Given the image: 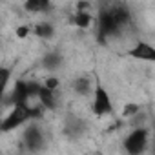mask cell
Here are the masks:
<instances>
[{
  "label": "cell",
  "instance_id": "cell-1",
  "mask_svg": "<svg viewBox=\"0 0 155 155\" xmlns=\"http://www.w3.org/2000/svg\"><path fill=\"white\" fill-rule=\"evenodd\" d=\"M28 122H31L29 108L28 106H13L11 111L2 119V122H0V131L8 133V131H13V130L20 128Z\"/></svg>",
  "mask_w": 155,
  "mask_h": 155
},
{
  "label": "cell",
  "instance_id": "cell-2",
  "mask_svg": "<svg viewBox=\"0 0 155 155\" xmlns=\"http://www.w3.org/2000/svg\"><path fill=\"white\" fill-rule=\"evenodd\" d=\"M119 31H120V28H119V24L115 22V18H113L110 8L101 9L99 15H97V33H99V40L104 44L110 37L117 35Z\"/></svg>",
  "mask_w": 155,
  "mask_h": 155
},
{
  "label": "cell",
  "instance_id": "cell-3",
  "mask_svg": "<svg viewBox=\"0 0 155 155\" xmlns=\"http://www.w3.org/2000/svg\"><path fill=\"white\" fill-rule=\"evenodd\" d=\"M148 139H150V133H148L146 128H135L124 139L126 153L128 155H142L144 150L148 148Z\"/></svg>",
  "mask_w": 155,
  "mask_h": 155
},
{
  "label": "cell",
  "instance_id": "cell-4",
  "mask_svg": "<svg viewBox=\"0 0 155 155\" xmlns=\"http://www.w3.org/2000/svg\"><path fill=\"white\" fill-rule=\"evenodd\" d=\"M91 108H93V113L97 117H106V115L113 113V102H111V97L106 91V88L97 86L93 90V104H91Z\"/></svg>",
  "mask_w": 155,
  "mask_h": 155
},
{
  "label": "cell",
  "instance_id": "cell-5",
  "mask_svg": "<svg viewBox=\"0 0 155 155\" xmlns=\"http://www.w3.org/2000/svg\"><path fill=\"white\" fill-rule=\"evenodd\" d=\"M22 142H24L26 150H29V151H38V150L44 146V133H42V130H40L37 124H29V126L24 130Z\"/></svg>",
  "mask_w": 155,
  "mask_h": 155
},
{
  "label": "cell",
  "instance_id": "cell-6",
  "mask_svg": "<svg viewBox=\"0 0 155 155\" xmlns=\"http://www.w3.org/2000/svg\"><path fill=\"white\" fill-rule=\"evenodd\" d=\"M29 88H28V81H17L11 88V93L8 97V102L13 106H28L29 104Z\"/></svg>",
  "mask_w": 155,
  "mask_h": 155
},
{
  "label": "cell",
  "instance_id": "cell-7",
  "mask_svg": "<svg viewBox=\"0 0 155 155\" xmlns=\"http://www.w3.org/2000/svg\"><path fill=\"white\" fill-rule=\"evenodd\" d=\"M128 55L137 58V60H144V62H153L155 60V49L148 42H140V40L131 49H128Z\"/></svg>",
  "mask_w": 155,
  "mask_h": 155
},
{
  "label": "cell",
  "instance_id": "cell-8",
  "mask_svg": "<svg viewBox=\"0 0 155 155\" xmlns=\"http://www.w3.org/2000/svg\"><path fill=\"white\" fill-rule=\"evenodd\" d=\"M37 99H38V104H40L44 110H55V108H57V95H55V91H49V90L44 88L42 84H40V88H38Z\"/></svg>",
  "mask_w": 155,
  "mask_h": 155
},
{
  "label": "cell",
  "instance_id": "cell-9",
  "mask_svg": "<svg viewBox=\"0 0 155 155\" xmlns=\"http://www.w3.org/2000/svg\"><path fill=\"white\" fill-rule=\"evenodd\" d=\"M60 64H62V55L57 53V51H49V53L44 55V58H42V66H44L48 71H55V69H58Z\"/></svg>",
  "mask_w": 155,
  "mask_h": 155
},
{
  "label": "cell",
  "instance_id": "cell-10",
  "mask_svg": "<svg viewBox=\"0 0 155 155\" xmlns=\"http://www.w3.org/2000/svg\"><path fill=\"white\" fill-rule=\"evenodd\" d=\"M24 9L29 13H46L51 9V4L48 0H28L24 4Z\"/></svg>",
  "mask_w": 155,
  "mask_h": 155
},
{
  "label": "cell",
  "instance_id": "cell-11",
  "mask_svg": "<svg viewBox=\"0 0 155 155\" xmlns=\"http://www.w3.org/2000/svg\"><path fill=\"white\" fill-rule=\"evenodd\" d=\"M71 88L77 95H88L91 91V82H90L88 77H77L71 84Z\"/></svg>",
  "mask_w": 155,
  "mask_h": 155
},
{
  "label": "cell",
  "instance_id": "cell-12",
  "mask_svg": "<svg viewBox=\"0 0 155 155\" xmlns=\"http://www.w3.org/2000/svg\"><path fill=\"white\" fill-rule=\"evenodd\" d=\"M71 22H73L77 28L86 29V28H90V26H91V22H93V17H91V13H90V11H81V13L77 11V13L73 15Z\"/></svg>",
  "mask_w": 155,
  "mask_h": 155
},
{
  "label": "cell",
  "instance_id": "cell-13",
  "mask_svg": "<svg viewBox=\"0 0 155 155\" xmlns=\"http://www.w3.org/2000/svg\"><path fill=\"white\" fill-rule=\"evenodd\" d=\"M33 31H35V35H37L38 38H51V37L55 35V28H53L49 22H38Z\"/></svg>",
  "mask_w": 155,
  "mask_h": 155
},
{
  "label": "cell",
  "instance_id": "cell-14",
  "mask_svg": "<svg viewBox=\"0 0 155 155\" xmlns=\"http://www.w3.org/2000/svg\"><path fill=\"white\" fill-rule=\"evenodd\" d=\"M9 79H11V69H9V68H4V66H0V99L6 95Z\"/></svg>",
  "mask_w": 155,
  "mask_h": 155
},
{
  "label": "cell",
  "instance_id": "cell-15",
  "mask_svg": "<svg viewBox=\"0 0 155 155\" xmlns=\"http://www.w3.org/2000/svg\"><path fill=\"white\" fill-rule=\"evenodd\" d=\"M140 111V106L135 104V102H128L124 108H122V117H137Z\"/></svg>",
  "mask_w": 155,
  "mask_h": 155
},
{
  "label": "cell",
  "instance_id": "cell-16",
  "mask_svg": "<svg viewBox=\"0 0 155 155\" xmlns=\"http://www.w3.org/2000/svg\"><path fill=\"white\" fill-rule=\"evenodd\" d=\"M58 84H60V81L57 79V77H48V79L44 81V88H48L49 91H57L58 90Z\"/></svg>",
  "mask_w": 155,
  "mask_h": 155
},
{
  "label": "cell",
  "instance_id": "cell-17",
  "mask_svg": "<svg viewBox=\"0 0 155 155\" xmlns=\"http://www.w3.org/2000/svg\"><path fill=\"white\" fill-rule=\"evenodd\" d=\"M29 35V26H18L17 28V37L18 38H26Z\"/></svg>",
  "mask_w": 155,
  "mask_h": 155
},
{
  "label": "cell",
  "instance_id": "cell-18",
  "mask_svg": "<svg viewBox=\"0 0 155 155\" xmlns=\"http://www.w3.org/2000/svg\"><path fill=\"white\" fill-rule=\"evenodd\" d=\"M90 155H101V153H90Z\"/></svg>",
  "mask_w": 155,
  "mask_h": 155
}]
</instances>
